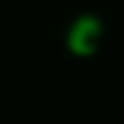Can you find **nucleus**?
Segmentation results:
<instances>
[{
  "instance_id": "f257e3e1",
  "label": "nucleus",
  "mask_w": 124,
  "mask_h": 124,
  "mask_svg": "<svg viewBox=\"0 0 124 124\" xmlns=\"http://www.w3.org/2000/svg\"><path fill=\"white\" fill-rule=\"evenodd\" d=\"M101 41H103V23L98 16L93 13H80L78 18H72L65 31V46L72 57H93L98 52Z\"/></svg>"
}]
</instances>
